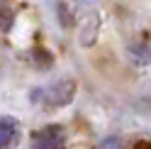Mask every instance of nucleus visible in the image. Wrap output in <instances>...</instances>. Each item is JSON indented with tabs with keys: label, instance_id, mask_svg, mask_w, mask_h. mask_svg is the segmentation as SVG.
I'll return each mask as SVG.
<instances>
[{
	"label": "nucleus",
	"instance_id": "f257e3e1",
	"mask_svg": "<svg viewBox=\"0 0 151 149\" xmlns=\"http://www.w3.org/2000/svg\"><path fill=\"white\" fill-rule=\"evenodd\" d=\"M76 95V83L71 78H63V81H56L46 88H39V90H32V100L37 105H46V108H63L68 105Z\"/></svg>",
	"mask_w": 151,
	"mask_h": 149
},
{
	"label": "nucleus",
	"instance_id": "f03ea898",
	"mask_svg": "<svg viewBox=\"0 0 151 149\" xmlns=\"http://www.w3.org/2000/svg\"><path fill=\"white\" fill-rule=\"evenodd\" d=\"M66 147V129L59 125H49L32 135V149H63Z\"/></svg>",
	"mask_w": 151,
	"mask_h": 149
},
{
	"label": "nucleus",
	"instance_id": "7ed1b4c3",
	"mask_svg": "<svg viewBox=\"0 0 151 149\" xmlns=\"http://www.w3.org/2000/svg\"><path fill=\"white\" fill-rule=\"evenodd\" d=\"M17 135H20V129H17V122L12 117H3L0 120V149H10L12 142L17 139Z\"/></svg>",
	"mask_w": 151,
	"mask_h": 149
},
{
	"label": "nucleus",
	"instance_id": "20e7f679",
	"mask_svg": "<svg viewBox=\"0 0 151 149\" xmlns=\"http://www.w3.org/2000/svg\"><path fill=\"white\" fill-rule=\"evenodd\" d=\"M95 37H98V22H95V17H88V20H86V25H83L81 39H83V44H86V46H90Z\"/></svg>",
	"mask_w": 151,
	"mask_h": 149
},
{
	"label": "nucleus",
	"instance_id": "39448f33",
	"mask_svg": "<svg viewBox=\"0 0 151 149\" xmlns=\"http://www.w3.org/2000/svg\"><path fill=\"white\" fill-rule=\"evenodd\" d=\"M3 32H10V27H12V12H10V7H7V3H3Z\"/></svg>",
	"mask_w": 151,
	"mask_h": 149
},
{
	"label": "nucleus",
	"instance_id": "423d86ee",
	"mask_svg": "<svg viewBox=\"0 0 151 149\" xmlns=\"http://www.w3.org/2000/svg\"><path fill=\"white\" fill-rule=\"evenodd\" d=\"M98 149H122V139L119 137H107L105 142H100Z\"/></svg>",
	"mask_w": 151,
	"mask_h": 149
},
{
	"label": "nucleus",
	"instance_id": "0eeeda50",
	"mask_svg": "<svg viewBox=\"0 0 151 149\" xmlns=\"http://www.w3.org/2000/svg\"><path fill=\"white\" fill-rule=\"evenodd\" d=\"M134 149H151V142H146V139H144V142H137Z\"/></svg>",
	"mask_w": 151,
	"mask_h": 149
}]
</instances>
